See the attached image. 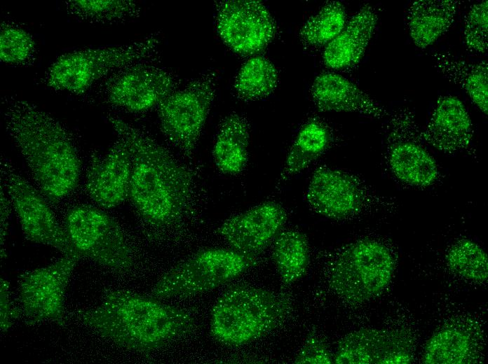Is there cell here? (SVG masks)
<instances>
[{
    "instance_id": "obj_1",
    "label": "cell",
    "mask_w": 488,
    "mask_h": 364,
    "mask_svg": "<svg viewBox=\"0 0 488 364\" xmlns=\"http://www.w3.org/2000/svg\"><path fill=\"white\" fill-rule=\"evenodd\" d=\"M108 120L130 150L128 198L140 217L157 228L180 222L193 193L189 170L143 130L111 114Z\"/></svg>"
},
{
    "instance_id": "obj_2",
    "label": "cell",
    "mask_w": 488,
    "mask_h": 364,
    "mask_svg": "<svg viewBox=\"0 0 488 364\" xmlns=\"http://www.w3.org/2000/svg\"><path fill=\"white\" fill-rule=\"evenodd\" d=\"M8 134L25 159L43 195L58 202L76 187L81 161L75 141L50 114L27 101L4 99Z\"/></svg>"
},
{
    "instance_id": "obj_3",
    "label": "cell",
    "mask_w": 488,
    "mask_h": 364,
    "mask_svg": "<svg viewBox=\"0 0 488 364\" xmlns=\"http://www.w3.org/2000/svg\"><path fill=\"white\" fill-rule=\"evenodd\" d=\"M79 317L99 336L140 352L160 349L194 328L185 310L127 290L109 291L98 306L80 312Z\"/></svg>"
},
{
    "instance_id": "obj_4",
    "label": "cell",
    "mask_w": 488,
    "mask_h": 364,
    "mask_svg": "<svg viewBox=\"0 0 488 364\" xmlns=\"http://www.w3.org/2000/svg\"><path fill=\"white\" fill-rule=\"evenodd\" d=\"M286 311L285 302L271 291L249 285L233 286L213 305L210 332L222 344H245L275 329Z\"/></svg>"
},
{
    "instance_id": "obj_5",
    "label": "cell",
    "mask_w": 488,
    "mask_h": 364,
    "mask_svg": "<svg viewBox=\"0 0 488 364\" xmlns=\"http://www.w3.org/2000/svg\"><path fill=\"white\" fill-rule=\"evenodd\" d=\"M159 33L126 45L88 48L65 53L48 68L47 86L74 94H83L97 80L130 64L157 59Z\"/></svg>"
},
{
    "instance_id": "obj_6",
    "label": "cell",
    "mask_w": 488,
    "mask_h": 364,
    "mask_svg": "<svg viewBox=\"0 0 488 364\" xmlns=\"http://www.w3.org/2000/svg\"><path fill=\"white\" fill-rule=\"evenodd\" d=\"M395 258L384 242L372 238L353 241L337 251L330 275L332 289L342 299L354 303L371 300L389 284Z\"/></svg>"
},
{
    "instance_id": "obj_7",
    "label": "cell",
    "mask_w": 488,
    "mask_h": 364,
    "mask_svg": "<svg viewBox=\"0 0 488 364\" xmlns=\"http://www.w3.org/2000/svg\"><path fill=\"white\" fill-rule=\"evenodd\" d=\"M255 264V256L233 249H205L164 273L154 285L151 295L164 299L201 294L236 278Z\"/></svg>"
},
{
    "instance_id": "obj_8",
    "label": "cell",
    "mask_w": 488,
    "mask_h": 364,
    "mask_svg": "<svg viewBox=\"0 0 488 364\" xmlns=\"http://www.w3.org/2000/svg\"><path fill=\"white\" fill-rule=\"evenodd\" d=\"M217 75L200 74L157 106L161 130L185 158H192L215 97Z\"/></svg>"
},
{
    "instance_id": "obj_9",
    "label": "cell",
    "mask_w": 488,
    "mask_h": 364,
    "mask_svg": "<svg viewBox=\"0 0 488 364\" xmlns=\"http://www.w3.org/2000/svg\"><path fill=\"white\" fill-rule=\"evenodd\" d=\"M414 112L405 106L389 115L385 129L386 164L400 182L426 188L436 183L440 173L419 135Z\"/></svg>"
},
{
    "instance_id": "obj_10",
    "label": "cell",
    "mask_w": 488,
    "mask_h": 364,
    "mask_svg": "<svg viewBox=\"0 0 488 364\" xmlns=\"http://www.w3.org/2000/svg\"><path fill=\"white\" fill-rule=\"evenodd\" d=\"M65 229L81 258L119 272L133 267V252L121 227L104 211L91 206H76L66 216Z\"/></svg>"
},
{
    "instance_id": "obj_11",
    "label": "cell",
    "mask_w": 488,
    "mask_h": 364,
    "mask_svg": "<svg viewBox=\"0 0 488 364\" xmlns=\"http://www.w3.org/2000/svg\"><path fill=\"white\" fill-rule=\"evenodd\" d=\"M306 200L315 212L335 220L355 216L373 205L391 204L357 175L325 166L314 171Z\"/></svg>"
},
{
    "instance_id": "obj_12",
    "label": "cell",
    "mask_w": 488,
    "mask_h": 364,
    "mask_svg": "<svg viewBox=\"0 0 488 364\" xmlns=\"http://www.w3.org/2000/svg\"><path fill=\"white\" fill-rule=\"evenodd\" d=\"M1 183L16 212L25 237L33 242L55 248L64 255L81 258L44 199L16 172L9 161L1 160Z\"/></svg>"
},
{
    "instance_id": "obj_13",
    "label": "cell",
    "mask_w": 488,
    "mask_h": 364,
    "mask_svg": "<svg viewBox=\"0 0 488 364\" xmlns=\"http://www.w3.org/2000/svg\"><path fill=\"white\" fill-rule=\"evenodd\" d=\"M156 60L137 62L114 73L105 86L107 102L135 113L157 108L179 88L182 80L173 71L157 64Z\"/></svg>"
},
{
    "instance_id": "obj_14",
    "label": "cell",
    "mask_w": 488,
    "mask_h": 364,
    "mask_svg": "<svg viewBox=\"0 0 488 364\" xmlns=\"http://www.w3.org/2000/svg\"><path fill=\"white\" fill-rule=\"evenodd\" d=\"M214 6L217 31L234 52L255 55L274 38L276 22L262 1L221 0L216 1Z\"/></svg>"
},
{
    "instance_id": "obj_15",
    "label": "cell",
    "mask_w": 488,
    "mask_h": 364,
    "mask_svg": "<svg viewBox=\"0 0 488 364\" xmlns=\"http://www.w3.org/2000/svg\"><path fill=\"white\" fill-rule=\"evenodd\" d=\"M81 258L64 255L55 262L22 274L19 299L27 322L52 321L62 326L65 298L71 274Z\"/></svg>"
},
{
    "instance_id": "obj_16",
    "label": "cell",
    "mask_w": 488,
    "mask_h": 364,
    "mask_svg": "<svg viewBox=\"0 0 488 364\" xmlns=\"http://www.w3.org/2000/svg\"><path fill=\"white\" fill-rule=\"evenodd\" d=\"M286 219L280 204L265 202L226 219L217 232L233 250L255 256L277 237Z\"/></svg>"
},
{
    "instance_id": "obj_17",
    "label": "cell",
    "mask_w": 488,
    "mask_h": 364,
    "mask_svg": "<svg viewBox=\"0 0 488 364\" xmlns=\"http://www.w3.org/2000/svg\"><path fill=\"white\" fill-rule=\"evenodd\" d=\"M412 360V345L401 333L360 329L344 336L337 347V364H407Z\"/></svg>"
},
{
    "instance_id": "obj_18",
    "label": "cell",
    "mask_w": 488,
    "mask_h": 364,
    "mask_svg": "<svg viewBox=\"0 0 488 364\" xmlns=\"http://www.w3.org/2000/svg\"><path fill=\"white\" fill-rule=\"evenodd\" d=\"M473 125L462 102L452 95L440 96L425 127L421 140L443 153L466 152L477 158L473 146Z\"/></svg>"
},
{
    "instance_id": "obj_19",
    "label": "cell",
    "mask_w": 488,
    "mask_h": 364,
    "mask_svg": "<svg viewBox=\"0 0 488 364\" xmlns=\"http://www.w3.org/2000/svg\"><path fill=\"white\" fill-rule=\"evenodd\" d=\"M131 157L126 143L121 138L104 156H95L86 176V188L100 206L114 208L128 197Z\"/></svg>"
},
{
    "instance_id": "obj_20",
    "label": "cell",
    "mask_w": 488,
    "mask_h": 364,
    "mask_svg": "<svg viewBox=\"0 0 488 364\" xmlns=\"http://www.w3.org/2000/svg\"><path fill=\"white\" fill-rule=\"evenodd\" d=\"M311 99L322 112L358 113L381 119L386 110L353 83L335 73H323L311 88Z\"/></svg>"
},
{
    "instance_id": "obj_21",
    "label": "cell",
    "mask_w": 488,
    "mask_h": 364,
    "mask_svg": "<svg viewBox=\"0 0 488 364\" xmlns=\"http://www.w3.org/2000/svg\"><path fill=\"white\" fill-rule=\"evenodd\" d=\"M378 22L376 8L363 5L346 24L343 30L326 46L323 59L325 65L336 70L348 69L363 57Z\"/></svg>"
},
{
    "instance_id": "obj_22",
    "label": "cell",
    "mask_w": 488,
    "mask_h": 364,
    "mask_svg": "<svg viewBox=\"0 0 488 364\" xmlns=\"http://www.w3.org/2000/svg\"><path fill=\"white\" fill-rule=\"evenodd\" d=\"M461 1L416 0L407 8L406 22L410 37L419 48L426 49L452 25Z\"/></svg>"
},
{
    "instance_id": "obj_23",
    "label": "cell",
    "mask_w": 488,
    "mask_h": 364,
    "mask_svg": "<svg viewBox=\"0 0 488 364\" xmlns=\"http://www.w3.org/2000/svg\"><path fill=\"white\" fill-rule=\"evenodd\" d=\"M250 127L247 118L231 113L221 122L215 137L212 155L217 168L223 173H240L248 161Z\"/></svg>"
},
{
    "instance_id": "obj_24",
    "label": "cell",
    "mask_w": 488,
    "mask_h": 364,
    "mask_svg": "<svg viewBox=\"0 0 488 364\" xmlns=\"http://www.w3.org/2000/svg\"><path fill=\"white\" fill-rule=\"evenodd\" d=\"M435 69L448 80L459 86L485 115L488 112V63L458 59L449 52L433 55Z\"/></svg>"
},
{
    "instance_id": "obj_25",
    "label": "cell",
    "mask_w": 488,
    "mask_h": 364,
    "mask_svg": "<svg viewBox=\"0 0 488 364\" xmlns=\"http://www.w3.org/2000/svg\"><path fill=\"white\" fill-rule=\"evenodd\" d=\"M332 139L330 128L323 121L313 118L305 123L289 150L276 188L279 189L320 156L331 144Z\"/></svg>"
},
{
    "instance_id": "obj_26",
    "label": "cell",
    "mask_w": 488,
    "mask_h": 364,
    "mask_svg": "<svg viewBox=\"0 0 488 364\" xmlns=\"http://www.w3.org/2000/svg\"><path fill=\"white\" fill-rule=\"evenodd\" d=\"M477 342L465 328H442L428 340L423 349L426 364L472 363L477 356Z\"/></svg>"
},
{
    "instance_id": "obj_27",
    "label": "cell",
    "mask_w": 488,
    "mask_h": 364,
    "mask_svg": "<svg viewBox=\"0 0 488 364\" xmlns=\"http://www.w3.org/2000/svg\"><path fill=\"white\" fill-rule=\"evenodd\" d=\"M273 259L282 282L290 285L305 274L309 262V248L306 236L297 230L277 235L272 251Z\"/></svg>"
},
{
    "instance_id": "obj_28",
    "label": "cell",
    "mask_w": 488,
    "mask_h": 364,
    "mask_svg": "<svg viewBox=\"0 0 488 364\" xmlns=\"http://www.w3.org/2000/svg\"><path fill=\"white\" fill-rule=\"evenodd\" d=\"M278 83L274 64L266 57L255 55L240 69L234 81L236 97L244 102L260 100L271 94Z\"/></svg>"
},
{
    "instance_id": "obj_29",
    "label": "cell",
    "mask_w": 488,
    "mask_h": 364,
    "mask_svg": "<svg viewBox=\"0 0 488 364\" xmlns=\"http://www.w3.org/2000/svg\"><path fill=\"white\" fill-rule=\"evenodd\" d=\"M65 5L69 13L90 22H118L141 13V8L131 0H69Z\"/></svg>"
},
{
    "instance_id": "obj_30",
    "label": "cell",
    "mask_w": 488,
    "mask_h": 364,
    "mask_svg": "<svg viewBox=\"0 0 488 364\" xmlns=\"http://www.w3.org/2000/svg\"><path fill=\"white\" fill-rule=\"evenodd\" d=\"M346 24V12L339 1H327L301 27L299 36L309 46H327L343 30Z\"/></svg>"
},
{
    "instance_id": "obj_31",
    "label": "cell",
    "mask_w": 488,
    "mask_h": 364,
    "mask_svg": "<svg viewBox=\"0 0 488 364\" xmlns=\"http://www.w3.org/2000/svg\"><path fill=\"white\" fill-rule=\"evenodd\" d=\"M447 263L452 272L470 281L482 283L488 276V258L475 241L460 239L454 242L446 254Z\"/></svg>"
},
{
    "instance_id": "obj_32",
    "label": "cell",
    "mask_w": 488,
    "mask_h": 364,
    "mask_svg": "<svg viewBox=\"0 0 488 364\" xmlns=\"http://www.w3.org/2000/svg\"><path fill=\"white\" fill-rule=\"evenodd\" d=\"M36 43L32 36L14 24L4 22L0 31V59L8 64H25L34 57Z\"/></svg>"
},
{
    "instance_id": "obj_33",
    "label": "cell",
    "mask_w": 488,
    "mask_h": 364,
    "mask_svg": "<svg viewBox=\"0 0 488 364\" xmlns=\"http://www.w3.org/2000/svg\"><path fill=\"white\" fill-rule=\"evenodd\" d=\"M488 4L484 0L472 5L464 18L463 41L467 50L473 53L487 51Z\"/></svg>"
},
{
    "instance_id": "obj_34",
    "label": "cell",
    "mask_w": 488,
    "mask_h": 364,
    "mask_svg": "<svg viewBox=\"0 0 488 364\" xmlns=\"http://www.w3.org/2000/svg\"><path fill=\"white\" fill-rule=\"evenodd\" d=\"M331 354L323 341L316 335H310L298 352L295 363L330 364Z\"/></svg>"
},
{
    "instance_id": "obj_35",
    "label": "cell",
    "mask_w": 488,
    "mask_h": 364,
    "mask_svg": "<svg viewBox=\"0 0 488 364\" xmlns=\"http://www.w3.org/2000/svg\"><path fill=\"white\" fill-rule=\"evenodd\" d=\"M8 284L1 279V330L6 332L11 326L18 314L13 305L8 289Z\"/></svg>"
},
{
    "instance_id": "obj_36",
    "label": "cell",
    "mask_w": 488,
    "mask_h": 364,
    "mask_svg": "<svg viewBox=\"0 0 488 364\" xmlns=\"http://www.w3.org/2000/svg\"><path fill=\"white\" fill-rule=\"evenodd\" d=\"M4 192V188L1 186V260L6 255L5 242L8 230V220L9 216V201Z\"/></svg>"
}]
</instances>
